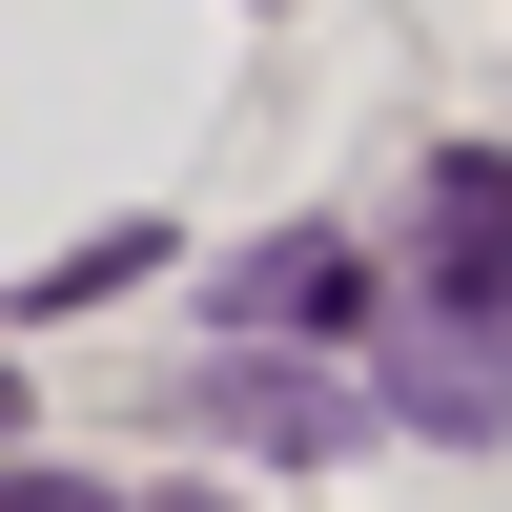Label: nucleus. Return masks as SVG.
Wrapping results in <instances>:
<instances>
[{
  "mask_svg": "<svg viewBox=\"0 0 512 512\" xmlns=\"http://www.w3.org/2000/svg\"><path fill=\"white\" fill-rule=\"evenodd\" d=\"M410 267H431V308H451V328H492V349H512V164H492V144H451V164H431Z\"/></svg>",
  "mask_w": 512,
  "mask_h": 512,
  "instance_id": "f257e3e1",
  "label": "nucleus"
},
{
  "mask_svg": "<svg viewBox=\"0 0 512 512\" xmlns=\"http://www.w3.org/2000/svg\"><path fill=\"white\" fill-rule=\"evenodd\" d=\"M390 410H410V431H451V451H492V410H512V369H492V328H410V369H390Z\"/></svg>",
  "mask_w": 512,
  "mask_h": 512,
  "instance_id": "f03ea898",
  "label": "nucleus"
},
{
  "mask_svg": "<svg viewBox=\"0 0 512 512\" xmlns=\"http://www.w3.org/2000/svg\"><path fill=\"white\" fill-rule=\"evenodd\" d=\"M205 431H246V451H349V390H328V369H205Z\"/></svg>",
  "mask_w": 512,
  "mask_h": 512,
  "instance_id": "7ed1b4c3",
  "label": "nucleus"
},
{
  "mask_svg": "<svg viewBox=\"0 0 512 512\" xmlns=\"http://www.w3.org/2000/svg\"><path fill=\"white\" fill-rule=\"evenodd\" d=\"M349 308H369V287H349V246H308V226L226 267V328H349Z\"/></svg>",
  "mask_w": 512,
  "mask_h": 512,
  "instance_id": "20e7f679",
  "label": "nucleus"
},
{
  "mask_svg": "<svg viewBox=\"0 0 512 512\" xmlns=\"http://www.w3.org/2000/svg\"><path fill=\"white\" fill-rule=\"evenodd\" d=\"M103 287H144V226H103V246H62V267H41L21 308H103Z\"/></svg>",
  "mask_w": 512,
  "mask_h": 512,
  "instance_id": "39448f33",
  "label": "nucleus"
},
{
  "mask_svg": "<svg viewBox=\"0 0 512 512\" xmlns=\"http://www.w3.org/2000/svg\"><path fill=\"white\" fill-rule=\"evenodd\" d=\"M0 512H123V492H82V472H21V451H0Z\"/></svg>",
  "mask_w": 512,
  "mask_h": 512,
  "instance_id": "423d86ee",
  "label": "nucleus"
},
{
  "mask_svg": "<svg viewBox=\"0 0 512 512\" xmlns=\"http://www.w3.org/2000/svg\"><path fill=\"white\" fill-rule=\"evenodd\" d=\"M0 431H21V369H0Z\"/></svg>",
  "mask_w": 512,
  "mask_h": 512,
  "instance_id": "0eeeda50",
  "label": "nucleus"
}]
</instances>
